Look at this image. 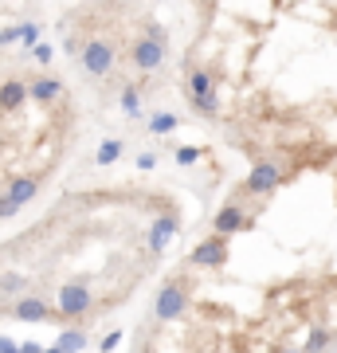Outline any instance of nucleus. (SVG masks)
Here are the masks:
<instances>
[{"instance_id": "obj_13", "label": "nucleus", "mask_w": 337, "mask_h": 353, "mask_svg": "<svg viewBox=\"0 0 337 353\" xmlns=\"http://www.w3.org/2000/svg\"><path fill=\"white\" fill-rule=\"evenodd\" d=\"M173 232H176V220H173V216H161V220L150 228V248H153V252H161Z\"/></svg>"}, {"instance_id": "obj_10", "label": "nucleus", "mask_w": 337, "mask_h": 353, "mask_svg": "<svg viewBox=\"0 0 337 353\" xmlns=\"http://www.w3.org/2000/svg\"><path fill=\"white\" fill-rule=\"evenodd\" d=\"M24 102H28V83L8 79V83L0 87V110H20Z\"/></svg>"}, {"instance_id": "obj_24", "label": "nucleus", "mask_w": 337, "mask_h": 353, "mask_svg": "<svg viewBox=\"0 0 337 353\" xmlns=\"http://www.w3.org/2000/svg\"><path fill=\"white\" fill-rule=\"evenodd\" d=\"M0 353H20V350L12 345V338H4V334H0Z\"/></svg>"}, {"instance_id": "obj_1", "label": "nucleus", "mask_w": 337, "mask_h": 353, "mask_svg": "<svg viewBox=\"0 0 337 353\" xmlns=\"http://www.w3.org/2000/svg\"><path fill=\"white\" fill-rule=\"evenodd\" d=\"M90 306H94V294L87 283H63L59 287V318L90 314Z\"/></svg>"}, {"instance_id": "obj_21", "label": "nucleus", "mask_w": 337, "mask_h": 353, "mask_svg": "<svg viewBox=\"0 0 337 353\" xmlns=\"http://www.w3.org/2000/svg\"><path fill=\"white\" fill-rule=\"evenodd\" d=\"M16 212H20V208H16V204L8 201V196H0V220H12Z\"/></svg>"}, {"instance_id": "obj_9", "label": "nucleus", "mask_w": 337, "mask_h": 353, "mask_svg": "<svg viewBox=\"0 0 337 353\" xmlns=\"http://www.w3.org/2000/svg\"><path fill=\"white\" fill-rule=\"evenodd\" d=\"M59 94H63V83L51 75H39L28 83V99H36V102H55Z\"/></svg>"}, {"instance_id": "obj_5", "label": "nucleus", "mask_w": 337, "mask_h": 353, "mask_svg": "<svg viewBox=\"0 0 337 353\" xmlns=\"http://www.w3.org/2000/svg\"><path fill=\"white\" fill-rule=\"evenodd\" d=\"M224 255H227V240H220V236H208V240L200 243L196 252L188 255V263H192V267H216V263H224Z\"/></svg>"}, {"instance_id": "obj_17", "label": "nucleus", "mask_w": 337, "mask_h": 353, "mask_svg": "<svg viewBox=\"0 0 337 353\" xmlns=\"http://www.w3.org/2000/svg\"><path fill=\"white\" fill-rule=\"evenodd\" d=\"M118 157H122V141H102V145H99V165H114V161H118Z\"/></svg>"}, {"instance_id": "obj_16", "label": "nucleus", "mask_w": 337, "mask_h": 353, "mask_svg": "<svg viewBox=\"0 0 337 353\" xmlns=\"http://www.w3.org/2000/svg\"><path fill=\"white\" fill-rule=\"evenodd\" d=\"M176 130V114H153L150 118V134H173Z\"/></svg>"}, {"instance_id": "obj_2", "label": "nucleus", "mask_w": 337, "mask_h": 353, "mask_svg": "<svg viewBox=\"0 0 337 353\" xmlns=\"http://www.w3.org/2000/svg\"><path fill=\"white\" fill-rule=\"evenodd\" d=\"M83 71L90 79H106L114 71V48L106 39H90L87 48H83Z\"/></svg>"}, {"instance_id": "obj_14", "label": "nucleus", "mask_w": 337, "mask_h": 353, "mask_svg": "<svg viewBox=\"0 0 337 353\" xmlns=\"http://www.w3.org/2000/svg\"><path fill=\"white\" fill-rule=\"evenodd\" d=\"M188 94H192V102L212 99V75H208V71H192V79H188Z\"/></svg>"}, {"instance_id": "obj_12", "label": "nucleus", "mask_w": 337, "mask_h": 353, "mask_svg": "<svg viewBox=\"0 0 337 353\" xmlns=\"http://www.w3.org/2000/svg\"><path fill=\"white\" fill-rule=\"evenodd\" d=\"M24 290H28V279L20 275V271H4V275H0V294H4V299H24Z\"/></svg>"}, {"instance_id": "obj_23", "label": "nucleus", "mask_w": 337, "mask_h": 353, "mask_svg": "<svg viewBox=\"0 0 337 353\" xmlns=\"http://www.w3.org/2000/svg\"><path fill=\"white\" fill-rule=\"evenodd\" d=\"M36 59H39V63H48V59H51V48H48V43H36Z\"/></svg>"}, {"instance_id": "obj_19", "label": "nucleus", "mask_w": 337, "mask_h": 353, "mask_svg": "<svg viewBox=\"0 0 337 353\" xmlns=\"http://www.w3.org/2000/svg\"><path fill=\"white\" fill-rule=\"evenodd\" d=\"M122 110H125V114H138V110H141L138 87H125V94H122Z\"/></svg>"}, {"instance_id": "obj_3", "label": "nucleus", "mask_w": 337, "mask_h": 353, "mask_svg": "<svg viewBox=\"0 0 337 353\" xmlns=\"http://www.w3.org/2000/svg\"><path fill=\"white\" fill-rule=\"evenodd\" d=\"M188 306V290L181 287V283H165L161 290H157V303H153V310H157V318L161 322H173V318H181V310Z\"/></svg>"}, {"instance_id": "obj_18", "label": "nucleus", "mask_w": 337, "mask_h": 353, "mask_svg": "<svg viewBox=\"0 0 337 353\" xmlns=\"http://www.w3.org/2000/svg\"><path fill=\"white\" fill-rule=\"evenodd\" d=\"M325 350H329V334L325 330H314L310 341H306V353H325Z\"/></svg>"}, {"instance_id": "obj_25", "label": "nucleus", "mask_w": 337, "mask_h": 353, "mask_svg": "<svg viewBox=\"0 0 337 353\" xmlns=\"http://www.w3.org/2000/svg\"><path fill=\"white\" fill-rule=\"evenodd\" d=\"M43 353H59V350H43Z\"/></svg>"}, {"instance_id": "obj_26", "label": "nucleus", "mask_w": 337, "mask_h": 353, "mask_svg": "<svg viewBox=\"0 0 337 353\" xmlns=\"http://www.w3.org/2000/svg\"><path fill=\"white\" fill-rule=\"evenodd\" d=\"M287 353H302V350H287Z\"/></svg>"}, {"instance_id": "obj_4", "label": "nucleus", "mask_w": 337, "mask_h": 353, "mask_svg": "<svg viewBox=\"0 0 337 353\" xmlns=\"http://www.w3.org/2000/svg\"><path fill=\"white\" fill-rule=\"evenodd\" d=\"M278 181H283L278 165L263 161V165H255V169L247 173V192H255V196H267V192H275V189H278Z\"/></svg>"}, {"instance_id": "obj_11", "label": "nucleus", "mask_w": 337, "mask_h": 353, "mask_svg": "<svg viewBox=\"0 0 337 353\" xmlns=\"http://www.w3.org/2000/svg\"><path fill=\"white\" fill-rule=\"evenodd\" d=\"M36 192H39V181H36V176H16L12 185H8V192H4V196H8L16 208H24V204L32 201Z\"/></svg>"}, {"instance_id": "obj_15", "label": "nucleus", "mask_w": 337, "mask_h": 353, "mask_svg": "<svg viewBox=\"0 0 337 353\" xmlns=\"http://www.w3.org/2000/svg\"><path fill=\"white\" fill-rule=\"evenodd\" d=\"M83 345H87V334H83V330H67L55 350H59V353H79Z\"/></svg>"}, {"instance_id": "obj_6", "label": "nucleus", "mask_w": 337, "mask_h": 353, "mask_svg": "<svg viewBox=\"0 0 337 353\" xmlns=\"http://www.w3.org/2000/svg\"><path fill=\"white\" fill-rule=\"evenodd\" d=\"M134 63H138L141 71H157V67L165 63V43L141 36L138 43H134Z\"/></svg>"}, {"instance_id": "obj_22", "label": "nucleus", "mask_w": 337, "mask_h": 353, "mask_svg": "<svg viewBox=\"0 0 337 353\" xmlns=\"http://www.w3.org/2000/svg\"><path fill=\"white\" fill-rule=\"evenodd\" d=\"M176 161H181V165H192V161H196V150H176Z\"/></svg>"}, {"instance_id": "obj_8", "label": "nucleus", "mask_w": 337, "mask_h": 353, "mask_svg": "<svg viewBox=\"0 0 337 353\" xmlns=\"http://www.w3.org/2000/svg\"><path fill=\"white\" fill-rule=\"evenodd\" d=\"M239 228H247V212H243L239 204L220 208V216H216V236H220V240H227V236H232V232H239Z\"/></svg>"}, {"instance_id": "obj_20", "label": "nucleus", "mask_w": 337, "mask_h": 353, "mask_svg": "<svg viewBox=\"0 0 337 353\" xmlns=\"http://www.w3.org/2000/svg\"><path fill=\"white\" fill-rule=\"evenodd\" d=\"M20 39H24V43H36V39H39V24H20Z\"/></svg>"}, {"instance_id": "obj_7", "label": "nucleus", "mask_w": 337, "mask_h": 353, "mask_svg": "<svg viewBox=\"0 0 337 353\" xmlns=\"http://www.w3.org/2000/svg\"><path fill=\"white\" fill-rule=\"evenodd\" d=\"M4 314H12V318H20V322H48V318H55L48 310V303L43 299H16Z\"/></svg>"}]
</instances>
